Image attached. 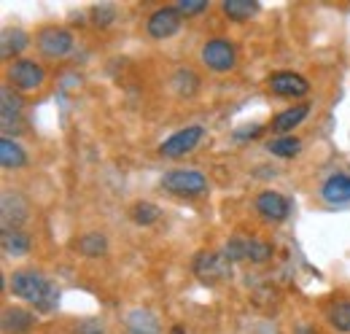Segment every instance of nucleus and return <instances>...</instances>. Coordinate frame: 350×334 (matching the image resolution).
Instances as JSON below:
<instances>
[{
    "mask_svg": "<svg viewBox=\"0 0 350 334\" xmlns=\"http://www.w3.org/2000/svg\"><path fill=\"white\" fill-rule=\"evenodd\" d=\"M11 292L41 313H51L59 305V289L36 270H16L11 275Z\"/></svg>",
    "mask_w": 350,
    "mask_h": 334,
    "instance_id": "nucleus-1",
    "label": "nucleus"
},
{
    "mask_svg": "<svg viewBox=\"0 0 350 334\" xmlns=\"http://www.w3.org/2000/svg\"><path fill=\"white\" fill-rule=\"evenodd\" d=\"M159 186L173 197H200L208 192V178L200 170H170L162 175Z\"/></svg>",
    "mask_w": 350,
    "mask_h": 334,
    "instance_id": "nucleus-2",
    "label": "nucleus"
},
{
    "mask_svg": "<svg viewBox=\"0 0 350 334\" xmlns=\"http://www.w3.org/2000/svg\"><path fill=\"white\" fill-rule=\"evenodd\" d=\"M272 253H275V248H272L269 243H264V240H256V237H232V240L226 243V248H224V256H226L229 261L248 259V261H254V264L269 261Z\"/></svg>",
    "mask_w": 350,
    "mask_h": 334,
    "instance_id": "nucleus-3",
    "label": "nucleus"
},
{
    "mask_svg": "<svg viewBox=\"0 0 350 334\" xmlns=\"http://www.w3.org/2000/svg\"><path fill=\"white\" fill-rule=\"evenodd\" d=\"M8 81L14 84V89H19V92H36V89L44 86L46 70L36 60L22 57V60H14L8 65Z\"/></svg>",
    "mask_w": 350,
    "mask_h": 334,
    "instance_id": "nucleus-4",
    "label": "nucleus"
},
{
    "mask_svg": "<svg viewBox=\"0 0 350 334\" xmlns=\"http://www.w3.org/2000/svg\"><path fill=\"white\" fill-rule=\"evenodd\" d=\"M200 57H202V65L211 68L213 73H226L237 65V51L229 38H211L202 46Z\"/></svg>",
    "mask_w": 350,
    "mask_h": 334,
    "instance_id": "nucleus-5",
    "label": "nucleus"
},
{
    "mask_svg": "<svg viewBox=\"0 0 350 334\" xmlns=\"http://www.w3.org/2000/svg\"><path fill=\"white\" fill-rule=\"evenodd\" d=\"M194 275L205 283H216L224 278H232V261L224 253H213V250H200L194 259Z\"/></svg>",
    "mask_w": 350,
    "mask_h": 334,
    "instance_id": "nucleus-6",
    "label": "nucleus"
},
{
    "mask_svg": "<svg viewBox=\"0 0 350 334\" xmlns=\"http://www.w3.org/2000/svg\"><path fill=\"white\" fill-rule=\"evenodd\" d=\"M36 41H38L41 54L49 57V60H62V57H68L73 51V36H70V30L57 27V25L44 27Z\"/></svg>",
    "mask_w": 350,
    "mask_h": 334,
    "instance_id": "nucleus-7",
    "label": "nucleus"
},
{
    "mask_svg": "<svg viewBox=\"0 0 350 334\" xmlns=\"http://www.w3.org/2000/svg\"><path fill=\"white\" fill-rule=\"evenodd\" d=\"M202 135H205V129H202L200 125H191V127H186V129H178L175 135H170V138L159 146V154H162V157H170V159H178V157H183V154L194 151V149H197V143L202 140Z\"/></svg>",
    "mask_w": 350,
    "mask_h": 334,
    "instance_id": "nucleus-8",
    "label": "nucleus"
},
{
    "mask_svg": "<svg viewBox=\"0 0 350 334\" xmlns=\"http://www.w3.org/2000/svg\"><path fill=\"white\" fill-rule=\"evenodd\" d=\"M180 22H183V16L175 11V5H162V8H157V11L148 16L146 30H148L151 38L165 41V38H173L175 33L180 30Z\"/></svg>",
    "mask_w": 350,
    "mask_h": 334,
    "instance_id": "nucleus-9",
    "label": "nucleus"
},
{
    "mask_svg": "<svg viewBox=\"0 0 350 334\" xmlns=\"http://www.w3.org/2000/svg\"><path fill=\"white\" fill-rule=\"evenodd\" d=\"M0 100H3V105H0V122H3V138H8V132L14 129V132H19L22 129V111H25V103H22V97L11 89V86H3L0 89Z\"/></svg>",
    "mask_w": 350,
    "mask_h": 334,
    "instance_id": "nucleus-10",
    "label": "nucleus"
},
{
    "mask_svg": "<svg viewBox=\"0 0 350 334\" xmlns=\"http://www.w3.org/2000/svg\"><path fill=\"white\" fill-rule=\"evenodd\" d=\"M269 92L278 94V97H305L310 92V84L305 76L294 73V70H280V73H272L269 76Z\"/></svg>",
    "mask_w": 350,
    "mask_h": 334,
    "instance_id": "nucleus-11",
    "label": "nucleus"
},
{
    "mask_svg": "<svg viewBox=\"0 0 350 334\" xmlns=\"http://www.w3.org/2000/svg\"><path fill=\"white\" fill-rule=\"evenodd\" d=\"M30 205L19 192L5 189L3 192V229H19L27 221Z\"/></svg>",
    "mask_w": 350,
    "mask_h": 334,
    "instance_id": "nucleus-12",
    "label": "nucleus"
},
{
    "mask_svg": "<svg viewBox=\"0 0 350 334\" xmlns=\"http://www.w3.org/2000/svg\"><path fill=\"white\" fill-rule=\"evenodd\" d=\"M254 205H256V213L267 221H283L291 213V203L280 192H262Z\"/></svg>",
    "mask_w": 350,
    "mask_h": 334,
    "instance_id": "nucleus-13",
    "label": "nucleus"
},
{
    "mask_svg": "<svg viewBox=\"0 0 350 334\" xmlns=\"http://www.w3.org/2000/svg\"><path fill=\"white\" fill-rule=\"evenodd\" d=\"M321 200L329 205H348L350 203V175L348 172H334L323 181L321 186Z\"/></svg>",
    "mask_w": 350,
    "mask_h": 334,
    "instance_id": "nucleus-14",
    "label": "nucleus"
},
{
    "mask_svg": "<svg viewBox=\"0 0 350 334\" xmlns=\"http://www.w3.org/2000/svg\"><path fill=\"white\" fill-rule=\"evenodd\" d=\"M310 116V105L307 103H299L294 108H286L283 114H278L272 119V132H278L280 138H286L288 132H294V127H299Z\"/></svg>",
    "mask_w": 350,
    "mask_h": 334,
    "instance_id": "nucleus-15",
    "label": "nucleus"
},
{
    "mask_svg": "<svg viewBox=\"0 0 350 334\" xmlns=\"http://www.w3.org/2000/svg\"><path fill=\"white\" fill-rule=\"evenodd\" d=\"M36 326V316L22 307H5L3 310V332L8 334H27Z\"/></svg>",
    "mask_w": 350,
    "mask_h": 334,
    "instance_id": "nucleus-16",
    "label": "nucleus"
},
{
    "mask_svg": "<svg viewBox=\"0 0 350 334\" xmlns=\"http://www.w3.org/2000/svg\"><path fill=\"white\" fill-rule=\"evenodd\" d=\"M27 33L25 30H19V27H5L3 30V36H0V54H3V60H11V57H16V54H22L25 49H27Z\"/></svg>",
    "mask_w": 350,
    "mask_h": 334,
    "instance_id": "nucleus-17",
    "label": "nucleus"
},
{
    "mask_svg": "<svg viewBox=\"0 0 350 334\" xmlns=\"http://www.w3.org/2000/svg\"><path fill=\"white\" fill-rule=\"evenodd\" d=\"M0 165H3V170H19V167H25L27 165L25 149H22L16 140L3 138V140H0Z\"/></svg>",
    "mask_w": 350,
    "mask_h": 334,
    "instance_id": "nucleus-18",
    "label": "nucleus"
},
{
    "mask_svg": "<svg viewBox=\"0 0 350 334\" xmlns=\"http://www.w3.org/2000/svg\"><path fill=\"white\" fill-rule=\"evenodd\" d=\"M127 329L132 334H159V321H157V316L154 313H148V310H130L127 313Z\"/></svg>",
    "mask_w": 350,
    "mask_h": 334,
    "instance_id": "nucleus-19",
    "label": "nucleus"
},
{
    "mask_svg": "<svg viewBox=\"0 0 350 334\" xmlns=\"http://www.w3.org/2000/svg\"><path fill=\"white\" fill-rule=\"evenodd\" d=\"M221 8H224V14H226L232 22H248L262 5H259L256 0H224Z\"/></svg>",
    "mask_w": 350,
    "mask_h": 334,
    "instance_id": "nucleus-20",
    "label": "nucleus"
},
{
    "mask_svg": "<svg viewBox=\"0 0 350 334\" xmlns=\"http://www.w3.org/2000/svg\"><path fill=\"white\" fill-rule=\"evenodd\" d=\"M30 250V235L22 229H3V253L5 256H25Z\"/></svg>",
    "mask_w": 350,
    "mask_h": 334,
    "instance_id": "nucleus-21",
    "label": "nucleus"
},
{
    "mask_svg": "<svg viewBox=\"0 0 350 334\" xmlns=\"http://www.w3.org/2000/svg\"><path fill=\"white\" fill-rule=\"evenodd\" d=\"M76 250H79L81 256H87V259H97V256H103V253L108 250V240H105V235H100V232H89V235H81V237L76 240Z\"/></svg>",
    "mask_w": 350,
    "mask_h": 334,
    "instance_id": "nucleus-22",
    "label": "nucleus"
},
{
    "mask_svg": "<svg viewBox=\"0 0 350 334\" xmlns=\"http://www.w3.org/2000/svg\"><path fill=\"white\" fill-rule=\"evenodd\" d=\"M299 149H302V140H299V138H294V135L275 138V140H269V143H267V151H269L272 157H280V159H291V157H297V154H299Z\"/></svg>",
    "mask_w": 350,
    "mask_h": 334,
    "instance_id": "nucleus-23",
    "label": "nucleus"
},
{
    "mask_svg": "<svg viewBox=\"0 0 350 334\" xmlns=\"http://www.w3.org/2000/svg\"><path fill=\"white\" fill-rule=\"evenodd\" d=\"M173 86L180 97H191L200 89V76L194 70H189V68H180V70H175Z\"/></svg>",
    "mask_w": 350,
    "mask_h": 334,
    "instance_id": "nucleus-24",
    "label": "nucleus"
},
{
    "mask_svg": "<svg viewBox=\"0 0 350 334\" xmlns=\"http://www.w3.org/2000/svg\"><path fill=\"white\" fill-rule=\"evenodd\" d=\"M326 318L329 324L342 334H350V302H334L329 310H326Z\"/></svg>",
    "mask_w": 350,
    "mask_h": 334,
    "instance_id": "nucleus-25",
    "label": "nucleus"
},
{
    "mask_svg": "<svg viewBox=\"0 0 350 334\" xmlns=\"http://www.w3.org/2000/svg\"><path fill=\"white\" fill-rule=\"evenodd\" d=\"M159 205H154V203H148V200H140V203H135L130 208V216L135 224H140V227H151L157 218H159Z\"/></svg>",
    "mask_w": 350,
    "mask_h": 334,
    "instance_id": "nucleus-26",
    "label": "nucleus"
},
{
    "mask_svg": "<svg viewBox=\"0 0 350 334\" xmlns=\"http://www.w3.org/2000/svg\"><path fill=\"white\" fill-rule=\"evenodd\" d=\"M113 19H116V8H113L111 3H97V5H92V22H94L97 27H108Z\"/></svg>",
    "mask_w": 350,
    "mask_h": 334,
    "instance_id": "nucleus-27",
    "label": "nucleus"
},
{
    "mask_svg": "<svg viewBox=\"0 0 350 334\" xmlns=\"http://www.w3.org/2000/svg\"><path fill=\"white\" fill-rule=\"evenodd\" d=\"M208 8V0H178L175 3V11L180 16H194V14H202Z\"/></svg>",
    "mask_w": 350,
    "mask_h": 334,
    "instance_id": "nucleus-28",
    "label": "nucleus"
},
{
    "mask_svg": "<svg viewBox=\"0 0 350 334\" xmlns=\"http://www.w3.org/2000/svg\"><path fill=\"white\" fill-rule=\"evenodd\" d=\"M79 334H103V326H100V321L87 318V321L79 324Z\"/></svg>",
    "mask_w": 350,
    "mask_h": 334,
    "instance_id": "nucleus-29",
    "label": "nucleus"
},
{
    "mask_svg": "<svg viewBox=\"0 0 350 334\" xmlns=\"http://www.w3.org/2000/svg\"><path fill=\"white\" fill-rule=\"evenodd\" d=\"M259 132H262V127L256 125L254 129H245V132H234V138H256Z\"/></svg>",
    "mask_w": 350,
    "mask_h": 334,
    "instance_id": "nucleus-30",
    "label": "nucleus"
},
{
    "mask_svg": "<svg viewBox=\"0 0 350 334\" xmlns=\"http://www.w3.org/2000/svg\"><path fill=\"white\" fill-rule=\"evenodd\" d=\"M294 334H318V332H315L312 326H307V324H299V326L294 329Z\"/></svg>",
    "mask_w": 350,
    "mask_h": 334,
    "instance_id": "nucleus-31",
    "label": "nucleus"
},
{
    "mask_svg": "<svg viewBox=\"0 0 350 334\" xmlns=\"http://www.w3.org/2000/svg\"><path fill=\"white\" fill-rule=\"evenodd\" d=\"M173 334H183V329H180V326H175V329H173Z\"/></svg>",
    "mask_w": 350,
    "mask_h": 334,
    "instance_id": "nucleus-32",
    "label": "nucleus"
}]
</instances>
